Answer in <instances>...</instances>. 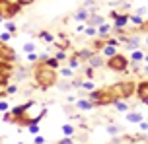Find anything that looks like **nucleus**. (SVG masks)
Instances as JSON below:
<instances>
[{"instance_id":"obj_1","label":"nucleus","mask_w":148,"mask_h":144,"mask_svg":"<svg viewBox=\"0 0 148 144\" xmlns=\"http://www.w3.org/2000/svg\"><path fill=\"white\" fill-rule=\"evenodd\" d=\"M35 80L41 88H51L57 82V70L47 64H39V66H35Z\"/></svg>"},{"instance_id":"obj_2","label":"nucleus","mask_w":148,"mask_h":144,"mask_svg":"<svg viewBox=\"0 0 148 144\" xmlns=\"http://www.w3.org/2000/svg\"><path fill=\"white\" fill-rule=\"evenodd\" d=\"M134 90H136V88H134L133 82H119L117 86H113V91H115L117 99H125V98H129V96H133Z\"/></svg>"},{"instance_id":"obj_3","label":"nucleus","mask_w":148,"mask_h":144,"mask_svg":"<svg viewBox=\"0 0 148 144\" xmlns=\"http://www.w3.org/2000/svg\"><path fill=\"white\" fill-rule=\"evenodd\" d=\"M107 66H109L111 70H127V66H129V61H127L123 55H113V57H109V61H107Z\"/></svg>"},{"instance_id":"obj_4","label":"nucleus","mask_w":148,"mask_h":144,"mask_svg":"<svg viewBox=\"0 0 148 144\" xmlns=\"http://www.w3.org/2000/svg\"><path fill=\"white\" fill-rule=\"evenodd\" d=\"M20 12V4H14V2H10L8 4L6 0H0V16L6 20V18H12Z\"/></svg>"},{"instance_id":"obj_5","label":"nucleus","mask_w":148,"mask_h":144,"mask_svg":"<svg viewBox=\"0 0 148 144\" xmlns=\"http://www.w3.org/2000/svg\"><path fill=\"white\" fill-rule=\"evenodd\" d=\"M16 55L12 47H6L2 41H0V61H14Z\"/></svg>"},{"instance_id":"obj_6","label":"nucleus","mask_w":148,"mask_h":144,"mask_svg":"<svg viewBox=\"0 0 148 144\" xmlns=\"http://www.w3.org/2000/svg\"><path fill=\"white\" fill-rule=\"evenodd\" d=\"M113 18H115V27H125L127 25V20H129V18H127V16H119V14H113Z\"/></svg>"},{"instance_id":"obj_7","label":"nucleus","mask_w":148,"mask_h":144,"mask_svg":"<svg viewBox=\"0 0 148 144\" xmlns=\"http://www.w3.org/2000/svg\"><path fill=\"white\" fill-rule=\"evenodd\" d=\"M101 55H105V57L109 59V57H113V55H117V49H115L113 45H103L101 47Z\"/></svg>"},{"instance_id":"obj_8","label":"nucleus","mask_w":148,"mask_h":144,"mask_svg":"<svg viewBox=\"0 0 148 144\" xmlns=\"http://www.w3.org/2000/svg\"><path fill=\"white\" fill-rule=\"evenodd\" d=\"M76 105L80 107V109H84V111H88V109L94 107V103L92 101H86V99H80V101H76Z\"/></svg>"},{"instance_id":"obj_9","label":"nucleus","mask_w":148,"mask_h":144,"mask_svg":"<svg viewBox=\"0 0 148 144\" xmlns=\"http://www.w3.org/2000/svg\"><path fill=\"white\" fill-rule=\"evenodd\" d=\"M127 121H131V123H140V121H142V115H140V113H129V115H127Z\"/></svg>"},{"instance_id":"obj_10","label":"nucleus","mask_w":148,"mask_h":144,"mask_svg":"<svg viewBox=\"0 0 148 144\" xmlns=\"http://www.w3.org/2000/svg\"><path fill=\"white\" fill-rule=\"evenodd\" d=\"M74 20H76V22H84V20H88V10H80L78 14L74 16Z\"/></svg>"},{"instance_id":"obj_11","label":"nucleus","mask_w":148,"mask_h":144,"mask_svg":"<svg viewBox=\"0 0 148 144\" xmlns=\"http://www.w3.org/2000/svg\"><path fill=\"white\" fill-rule=\"evenodd\" d=\"M90 64L92 66H99V64H103V59L101 57H90Z\"/></svg>"},{"instance_id":"obj_12","label":"nucleus","mask_w":148,"mask_h":144,"mask_svg":"<svg viewBox=\"0 0 148 144\" xmlns=\"http://www.w3.org/2000/svg\"><path fill=\"white\" fill-rule=\"evenodd\" d=\"M45 64L57 70V68H59V59H47V61H45Z\"/></svg>"},{"instance_id":"obj_13","label":"nucleus","mask_w":148,"mask_h":144,"mask_svg":"<svg viewBox=\"0 0 148 144\" xmlns=\"http://www.w3.org/2000/svg\"><path fill=\"white\" fill-rule=\"evenodd\" d=\"M131 59H133V61H142V59H144V55L136 49V51H133V53H131Z\"/></svg>"},{"instance_id":"obj_14","label":"nucleus","mask_w":148,"mask_h":144,"mask_svg":"<svg viewBox=\"0 0 148 144\" xmlns=\"http://www.w3.org/2000/svg\"><path fill=\"white\" fill-rule=\"evenodd\" d=\"M62 132H64L66 136H72L74 134V127L72 125H64V127H62Z\"/></svg>"},{"instance_id":"obj_15","label":"nucleus","mask_w":148,"mask_h":144,"mask_svg":"<svg viewBox=\"0 0 148 144\" xmlns=\"http://www.w3.org/2000/svg\"><path fill=\"white\" fill-rule=\"evenodd\" d=\"M39 37L43 39V41H47V43H51V41H53V35H51V33H47V31H41Z\"/></svg>"},{"instance_id":"obj_16","label":"nucleus","mask_w":148,"mask_h":144,"mask_svg":"<svg viewBox=\"0 0 148 144\" xmlns=\"http://www.w3.org/2000/svg\"><path fill=\"white\" fill-rule=\"evenodd\" d=\"M115 107H117L119 111H127L129 109V105H127L125 101H117V99H115Z\"/></svg>"},{"instance_id":"obj_17","label":"nucleus","mask_w":148,"mask_h":144,"mask_svg":"<svg viewBox=\"0 0 148 144\" xmlns=\"http://www.w3.org/2000/svg\"><path fill=\"white\" fill-rule=\"evenodd\" d=\"M97 33H99V35H107V33H109V25L101 23V25H99V29H97Z\"/></svg>"},{"instance_id":"obj_18","label":"nucleus","mask_w":148,"mask_h":144,"mask_svg":"<svg viewBox=\"0 0 148 144\" xmlns=\"http://www.w3.org/2000/svg\"><path fill=\"white\" fill-rule=\"evenodd\" d=\"M23 51H25V53H33V51H35V43H25V45H23Z\"/></svg>"},{"instance_id":"obj_19","label":"nucleus","mask_w":148,"mask_h":144,"mask_svg":"<svg viewBox=\"0 0 148 144\" xmlns=\"http://www.w3.org/2000/svg\"><path fill=\"white\" fill-rule=\"evenodd\" d=\"M129 20H131L134 25H138V27L142 25V18H140V16H133V18H129Z\"/></svg>"},{"instance_id":"obj_20","label":"nucleus","mask_w":148,"mask_h":144,"mask_svg":"<svg viewBox=\"0 0 148 144\" xmlns=\"http://www.w3.org/2000/svg\"><path fill=\"white\" fill-rule=\"evenodd\" d=\"M92 23H94V25H101V23H103V18L96 16V18H92Z\"/></svg>"},{"instance_id":"obj_21","label":"nucleus","mask_w":148,"mask_h":144,"mask_svg":"<svg viewBox=\"0 0 148 144\" xmlns=\"http://www.w3.org/2000/svg\"><path fill=\"white\" fill-rule=\"evenodd\" d=\"M82 88H86V90H94V82L88 80V82H82Z\"/></svg>"},{"instance_id":"obj_22","label":"nucleus","mask_w":148,"mask_h":144,"mask_svg":"<svg viewBox=\"0 0 148 144\" xmlns=\"http://www.w3.org/2000/svg\"><path fill=\"white\" fill-rule=\"evenodd\" d=\"M78 64H80V59H70V68H76V66H78Z\"/></svg>"},{"instance_id":"obj_23","label":"nucleus","mask_w":148,"mask_h":144,"mask_svg":"<svg viewBox=\"0 0 148 144\" xmlns=\"http://www.w3.org/2000/svg\"><path fill=\"white\" fill-rule=\"evenodd\" d=\"M29 132H31V134H37V132H39V127H37L35 123H33V125H29Z\"/></svg>"},{"instance_id":"obj_24","label":"nucleus","mask_w":148,"mask_h":144,"mask_svg":"<svg viewBox=\"0 0 148 144\" xmlns=\"http://www.w3.org/2000/svg\"><path fill=\"white\" fill-rule=\"evenodd\" d=\"M72 72H74L72 68H64V70H60V74H62V76H72Z\"/></svg>"},{"instance_id":"obj_25","label":"nucleus","mask_w":148,"mask_h":144,"mask_svg":"<svg viewBox=\"0 0 148 144\" xmlns=\"http://www.w3.org/2000/svg\"><path fill=\"white\" fill-rule=\"evenodd\" d=\"M107 130H109L111 134H117V132H119V127H115V125H111V127H109Z\"/></svg>"},{"instance_id":"obj_26","label":"nucleus","mask_w":148,"mask_h":144,"mask_svg":"<svg viewBox=\"0 0 148 144\" xmlns=\"http://www.w3.org/2000/svg\"><path fill=\"white\" fill-rule=\"evenodd\" d=\"M8 39H10V33H2V35H0V41H2V43H6Z\"/></svg>"},{"instance_id":"obj_27","label":"nucleus","mask_w":148,"mask_h":144,"mask_svg":"<svg viewBox=\"0 0 148 144\" xmlns=\"http://www.w3.org/2000/svg\"><path fill=\"white\" fill-rule=\"evenodd\" d=\"M8 109V101H0V111H6Z\"/></svg>"},{"instance_id":"obj_28","label":"nucleus","mask_w":148,"mask_h":144,"mask_svg":"<svg viewBox=\"0 0 148 144\" xmlns=\"http://www.w3.org/2000/svg\"><path fill=\"white\" fill-rule=\"evenodd\" d=\"M97 31L94 29V27H88V29H86V35H96Z\"/></svg>"},{"instance_id":"obj_29","label":"nucleus","mask_w":148,"mask_h":144,"mask_svg":"<svg viewBox=\"0 0 148 144\" xmlns=\"http://www.w3.org/2000/svg\"><path fill=\"white\" fill-rule=\"evenodd\" d=\"M27 59H29V61H37V59H39V55H35V53H29V55H27Z\"/></svg>"},{"instance_id":"obj_30","label":"nucleus","mask_w":148,"mask_h":144,"mask_svg":"<svg viewBox=\"0 0 148 144\" xmlns=\"http://www.w3.org/2000/svg\"><path fill=\"white\" fill-rule=\"evenodd\" d=\"M6 29H8V31H16V25H14V23H10V22H8V23H6Z\"/></svg>"},{"instance_id":"obj_31","label":"nucleus","mask_w":148,"mask_h":144,"mask_svg":"<svg viewBox=\"0 0 148 144\" xmlns=\"http://www.w3.org/2000/svg\"><path fill=\"white\" fill-rule=\"evenodd\" d=\"M59 144H72V138H64V140H60Z\"/></svg>"},{"instance_id":"obj_32","label":"nucleus","mask_w":148,"mask_h":144,"mask_svg":"<svg viewBox=\"0 0 148 144\" xmlns=\"http://www.w3.org/2000/svg\"><path fill=\"white\" fill-rule=\"evenodd\" d=\"M43 142H45L43 136H37V138H35V144H43Z\"/></svg>"},{"instance_id":"obj_33","label":"nucleus","mask_w":148,"mask_h":144,"mask_svg":"<svg viewBox=\"0 0 148 144\" xmlns=\"http://www.w3.org/2000/svg\"><path fill=\"white\" fill-rule=\"evenodd\" d=\"M140 127H142V130H148V123H144V121H140Z\"/></svg>"},{"instance_id":"obj_34","label":"nucleus","mask_w":148,"mask_h":144,"mask_svg":"<svg viewBox=\"0 0 148 144\" xmlns=\"http://www.w3.org/2000/svg\"><path fill=\"white\" fill-rule=\"evenodd\" d=\"M144 61H146V62H148V55H146V57H144Z\"/></svg>"},{"instance_id":"obj_35","label":"nucleus","mask_w":148,"mask_h":144,"mask_svg":"<svg viewBox=\"0 0 148 144\" xmlns=\"http://www.w3.org/2000/svg\"><path fill=\"white\" fill-rule=\"evenodd\" d=\"M146 45H148V37H146Z\"/></svg>"}]
</instances>
